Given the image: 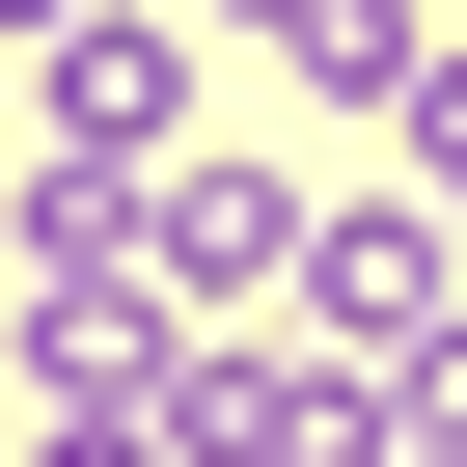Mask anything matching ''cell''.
I'll return each instance as SVG.
<instances>
[{"label":"cell","instance_id":"cell-5","mask_svg":"<svg viewBox=\"0 0 467 467\" xmlns=\"http://www.w3.org/2000/svg\"><path fill=\"white\" fill-rule=\"evenodd\" d=\"M385 412H412V440H440V467H467V303H440V330H412V358H385Z\"/></svg>","mask_w":467,"mask_h":467},{"label":"cell","instance_id":"cell-9","mask_svg":"<svg viewBox=\"0 0 467 467\" xmlns=\"http://www.w3.org/2000/svg\"><path fill=\"white\" fill-rule=\"evenodd\" d=\"M0 192H28V165H0Z\"/></svg>","mask_w":467,"mask_h":467},{"label":"cell","instance_id":"cell-6","mask_svg":"<svg viewBox=\"0 0 467 467\" xmlns=\"http://www.w3.org/2000/svg\"><path fill=\"white\" fill-rule=\"evenodd\" d=\"M412 165H440V192H467V56H412Z\"/></svg>","mask_w":467,"mask_h":467},{"label":"cell","instance_id":"cell-1","mask_svg":"<svg viewBox=\"0 0 467 467\" xmlns=\"http://www.w3.org/2000/svg\"><path fill=\"white\" fill-rule=\"evenodd\" d=\"M385 440V358H330V330H192L165 358V467H358Z\"/></svg>","mask_w":467,"mask_h":467},{"label":"cell","instance_id":"cell-3","mask_svg":"<svg viewBox=\"0 0 467 467\" xmlns=\"http://www.w3.org/2000/svg\"><path fill=\"white\" fill-rule=\"evenodd\" d=\"M28 165H192V28L165 0H110V28L28 56Z\"/></svg>","mask_w":467,"mask_h":467},{"label":"cell","instance_id":"cell-4","mask_svg":"<svg viewBox=\"0 0 467 467\" xmlns=\"http://www.w3.org/2000/svg\"><path fill=\"white\" fill-rule=\"evenodd\" d=\"M440 303H467V275H440V192H330V220H303V330H330V358H412Z\"/></svg>","mask_w":467,"mask_h":467},{"label":"cell","instance_id":"cell-2","mask_svg":"<svg viewBox=\"0 0 467 467\" xmlns=\"http://www.w3.org/2000/svg\"><path fill=\"white\" fill-rule=\"evenodd\" d=\"M303 220H330L303 165H220V138H192V165H138V275L220 330V303H275V275H303Z\"/></svg>","mask_w":467,"mask_h":467},{"label":"cell","instance_id":"cell-8","mask_svg":"<svg viewBox=\"0 0 467 467\" xmlns=\"http://www.w3.org/2000/svg\"><path fill=\"white\" fill-rule=\"evenodd\" d=\"M440 28H467V0H440Z\"/></svg>","mask_w":467,"mask_h":467},{"label":"cell","instance_id":"cell-7","mask_svg":"<svg viewBox=\"0 0 467 467\" xmlns=\"http://www.w3.org/2000/svg\"><path fill=\"white\" fill-rule=\"evenodd\" d=\"M56 28H110V0H0V56H56Z\"/></svg>","mask_w":467,"mask_h":467}]
</instances>
